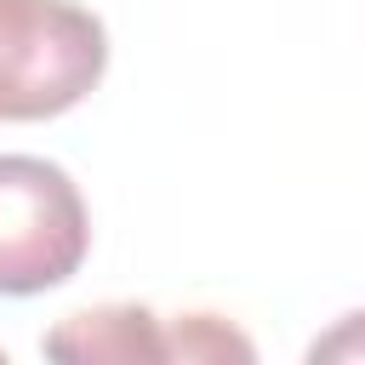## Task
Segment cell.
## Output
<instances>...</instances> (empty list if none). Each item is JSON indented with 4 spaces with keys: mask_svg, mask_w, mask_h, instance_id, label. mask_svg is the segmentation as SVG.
<instances>
[{
    "mask_svg": "<svg viewBox=\"0 0 365 365\" xmlns=\"http://www.w3.org/2000/svg\"><path fill=\"white\" fill-rule=\"evenodd\" d=\"M308 359H314V365H319V359H365V308H359V314H342L336 331L314 336V342H308Z\"/></svg>",
    "mask_w": 365,
    "mask_h": 365,
    "instance_id": "cell-5",
    "label": "cell"
},
{
    "mask_svg": "<svg viewBox=\"0 0 365 365\" xmlns=\"http://www.w3.org/2000/svg\"><path fill=\"white\" fill-rule=\"evenodd\" d=\"M108 68V29L74 0H0V120H57Z\"/></svg>",
    "mask_w": 365,
    "mask_h": 365,
    "instance_id": "cell-1",
    "label": "cell"
},
{
    "mask_svg": "<svg viewBox=\"0 0 365 365\" xmlns=\"http://www.w3.org/2000/svg\"><path fill=\"white\" fill-rule=\"evenodd\" d=\"M165 354L171 359H251V342L234 331V325H222L217 314H182L171 331H165Z\"/></svg>",
    "mask_w": 365,
    "mask_h": 365,
    "instance_id": "cell-4",
    "label": "cell"
},
{
    "mask_svg": "<svg viewBox=\"0 0 365 365\" xmlns=\"http://www.w3.org/2000/svg\"><path fill=\"white\" fill-rule=\"evenodd\" d=\"M46 354L57 359H171L165 354V331L148 308H86L74 319H63L46 336Z\"/></svg>",
    "mask_w": 365,
    "mask_h": 365,
    "instance_id": "cell-3",
    "label": "cell"
},
{
    "mask_svg": "<svg viewBox=\"0 0 365 365\" xmlns=\"http://www.w3.org/2000/svg\"><path fill=\"white\" fill-rule=\"evenodd\" d=\"M91 211L74 177L34 154H0V297H40L80 274Z\"/></svg>",
    "mask_w": 365,
    "mask_h": 365,
    "instance_id": "cell-2",
    "label": "cell"
}]
</instances>
